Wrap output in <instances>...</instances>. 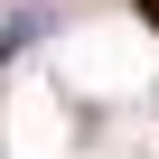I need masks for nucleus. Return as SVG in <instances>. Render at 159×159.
Masks as SVG:
<instances>
[{
    "instance_id": "nucleus-1",
    "label": "nucleus",
    "mask_w": 159,
    "mask_h": 159,
    "mask_svg": "<svg viewBox=\"0 0 159 159\" xmlns=\"http://www.w3.org/2000/svg\"><path fill=\"white\" fill-rule=\"evenodd\" d=\"M140 19H150V28H159V0H140Z\"/></svg>"
}]
</instances>
